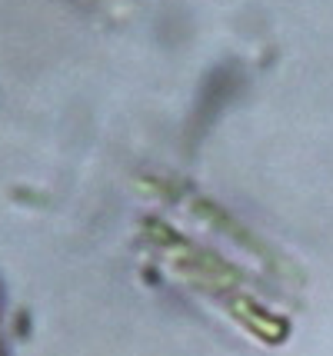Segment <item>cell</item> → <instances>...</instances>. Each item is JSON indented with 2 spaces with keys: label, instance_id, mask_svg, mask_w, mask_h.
<instances>
[{
  "label": "cell",
  "instance_id": "6da1fadb",
  "mask_svg": "<svg viewBox=\"0 0 333 356\" xmlns=\"http://www.w3.org/2000/svg\"><path fill=\"white\" fill-rule=\"evenodd\" d=\"M0 356H3V353H0Z\"/></svg>",
  "mask_w": 333,
  "mask_h": 356
}]
</instances>
